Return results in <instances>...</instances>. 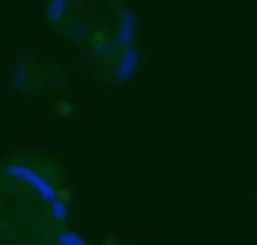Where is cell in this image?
<instances>
[{"mask_svg": "<svg viewBox=\"0 0 257 245\" xmlns=\"http://www.w3.org/2000/svg\"><path fill=\"white\" fill-rule=\"evenodd\" d=\"M10 175H14V177H21L25 179V182H30L37 191L41 193V197L48 202H55L57 200V193H55V188L50 186L48 182H46L44 177H41L39 173H34L32 168H25V166H10Z\"/></svg>", "mask_w": 257, "mask_h": 245, "instance_id": "1", "label": "cell"}, {"mask_svg": "<svg viewBox=\"0 0 257 245\" xmlns=\"http://www.w3.org/2000/svg\"><path fill=\"white\" fill-rule=\"evenodd\" d=\"M135 23H137L135 12H130V10L123 12L121 30H118V37H116V41L121 46H127V48H130V41H132V37H135Z\"/></svg>", "mask_w": 257, "mask_h": 245, "instance_id": "2", "label": "cell"}, {"mask_svg": "<svg viewBox=\"0 0 257 245\" xmlns=\"http://www.w3.org/2000/svg\"><path fill=\"white\" fill-rule=\"evenodd\" d=\"M137 62H139V53H137V50L130 46V48L123 53L121 64H118V71H116V77H118V80H127V77L132 75V71L137 68Z\"/></svg>", "mask_w": 257, "mask_h": 245, "instance_id": "3", "label": "cell"}, {"mask_svg": "<svg viewBox=\"0 0 257 245\" xmlns=\"http://www.w3.org/2000/svg\"><path fill=\"white\" fill-rule=\"evenodd\" d=\"M57 243L59 245H84V240L80 238L75 231H71V229H62L57 234Z\"/></svg>", "mask_w": 257, "mask_h": 245, "instance_id": "4", "label": "cell"}, {"mask_svg": "<svg viewBox=\"0 0 257 245\" xmlns=\"http://www.w3.org/2000/svg\"><path fill=\"white\" fill-rule=\"evenodd\" d=\"M53 218L55 220H64L66 218V202L59 200V197L53 202Z\"/></svg>", "mask_w": 257, "mask_h": 245, "instance_id": "5", "label": "cell"}, {"mask_svg": "<svg viewBox=\"0 0 257 245\" xmlns=\"http://www.w3.org/2000/svg\"><path fill=\"white\" fill-rule=\"evenodd\" d=\"M66 7L64 0H57V3H50L48 5V19H59L62 16V10Z\"/></svg>", "mask_w": 257, "mask_h": 245, "instance_id": "6", "label": "cell"}]
</instances>
